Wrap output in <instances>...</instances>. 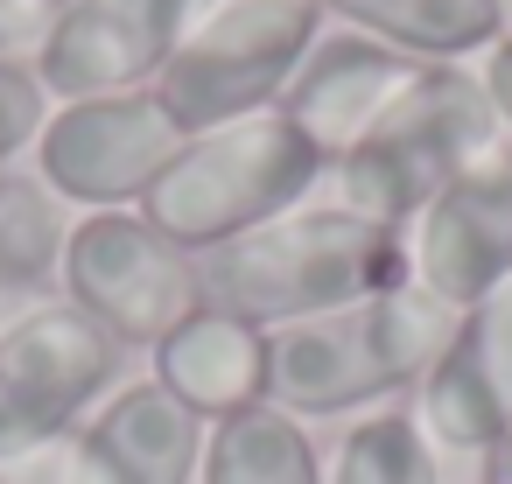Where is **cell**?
Listing matches in <instances>:
<instances>
[{
	"label": "cell",
	"mask_w": 512,
	"mask_h": 484,
	"mask_svg": "<svg viewBox=\"0 0 512 484\" xmlns=\"http://www.w3.org/2000/svg\"><path fill=\"white\" fill-rule=\"evenodd\" d=\"M197 274L211 309H232L260 330H288V323L351 309L365 295L407 288L414 260H407V232L372 225L330 197H309L302 211L204 253Z\"/></svg>",
	"instance_id": "6da1fadb"
},
{
	"label": "cell",
	"mask_w": 512,
	"mask_h": 484,
	"mask_svg": "<svg viewBox=\"0 0 512 484\" xmlns=\"http://www.w3.org/2000/svg\"><path fill=\"white\" fill-rule=\"evenodd\" d=\"M456 309L428 288H386L351 309L267 330V407L295 421H358L407 400L442 358Z\"/></svg>",
	"instance_id": "7a4b0ae2"
},
{
	"label": "cell",
	"mask_w": 512,
	"mask_h": 484,
	"mask_svg": "<svg viewBox=\"0 0 512 484\" xmlns=\"http://www.w3.org/2000/svg\"><path fill=\"white\" fill-rule=\"evenodd\" d=\"M330 162L288 127V113H253V120H232V127H211V134H190L183 155L162 169V183L148 190L141 218L183 246L190 260L302 211L316 190H323Z\"/></svg>",
	"instance_id": "3957f363"
},
{
	"label": "cell",
	"mask_w": 512,
	"mask_h": 484,
	"mask_svg": "<svg viewBox=\"0 0 512 484\" xmlns=\"http://www.w3.org/2000/svg\"><path fill=\"white\" fill-rule=\"evenodd\" d=\"M505 141L484 85L470 64H421V78L400 92V106L323 176L330 204L407 232L477 155Z\"/></svg>",
	"instance_id": "277c9868"
},
{
	"label": "cell",
	"mask_w": 512,
	"mask_h": 484,
	"mask_svg": "<svg viewBox=\"0 0 512 484\" xmlns=\"http://www.w3.org/2000/svg\"><path fill=\"white\" fill-rule=\"evenodd\" d=\"M323 29L330 22L316 15V0H197L155 99L183 134L274 113Z\"/></svg>",
	"instance_id": "5b68a950"
},
{
	"label": "cell",
	"mask_w": 512,
	"mask_h": 484,
	"mask_svg": "<svg viewBox=\"0 0 512 484\" xmlns=\"http://www.w3.org/2000/svg\"><path fill=\"white\" fill-rule=\"evenodd\" d=\"M120 344L64 295L0 323V470L71 442L106 393H120Z\"/></svg>",
	"instance_id": "8992f818"
},
{
	"label": "cell",
	"mask_w": 512,
	"mask_h": 484,
	"mask_svg": "<svg viewBox=\"0 0 512 484\" xmlns=\"http://www.w3.org/2000/svg\"><path fill=\"white\" fill-rule=\"evenodd\" d=\"M64 302L120 351H155L183 316L204 309V274L141 211H85L64 246Z\"/></svg>",
	"instance_id": "52a82bcc"
},
{
	"label": "cell",
	"mask_w": 512,
	"mask_h": 484,
	"mask_svg": "<svg viewBox=\"0 0 512 484\" xmlns=\"http://www.w3.org/2000/svg\"><path fill=\"white\" fill-rule=\"evenodd\" d=\"M183 141L190 134L169 120V106L155 92H127V99L50 106L29 162L78 218L85 211H141L148 190L162 183V169L183 155Z\"/></svg>",
	"instance_id": "ba28073f"
},
{
	"label": "cell",
	"mask_w": 512,
	"mask_h": 484,
	"mask_svg": "<svg viewBox=\"0 0 512 484\" xmlns=\"http://www.w3.org/2000/svg\"><path fill=\"white\" fill-rule=\"evenodd\" d=\"M190 15H197V0H64L29 71L50 92V106L155 92Z\"/></svg>",
	"instance_id": "9c48e42d"
},
{
	"label": "cell",
	"mask_w": 512,
	"mask_h": 484,
	"mask_svg": "<svg viewBox=\"0 0 512 484\" xmlns=\"http://www.w3.org/2000/svg\"><path fill=\"white\" fill-rule=\"evenodd\" d=\"M407 260H414V288H428L456 316L512 281V134L491 155H477L407 225Z\"/></svg>",
	"instance_id": "30bf717a"
},
{
	"label": "cell",
	"mask_w": 512,
	"mask_h": 484,
	"mask_svg": "<svg viewBox=\"0 0 512 484\" xmlns=\"http://www.w3.org/2000/svg\"><path fill=\"white\" fill-rule=\"evenodd\" d=\"M414 421L442 456L470 463H484L512 435V281L456 316L442 358L414 386Z\"/></svg>",
	"instance_id": "8fae6325"
},
{
	"label": "cell",
	"mask_w": 512,
	"mask_h": 484,
	"mask_svg": "<svg viewBox=\"0 0 512 484\" xmlns=\"http://www.w3.org/2000/svg\"><path fill=\"white\" fill-rule=\"evenodd\" d=\"M204 435L211 428L155 379H120V393H106L64 442V484H197Z\"/></svg>",
	"instance_id": "7c38bea8"
},
{
	"label": "cell",
	"mask_w": 512,
	"mask_h": 484,
	"mask_svg": "<svg viewBox=\"0 0 512 484\" xmlns=\"http://www.w3.org/2000/svg\"><path fill=\"white\" fill-rule=\"evenodd\" d=\"M421 78V64L414 57H400V50H386V43H372V36H323L309 57H302V71H295V85L281 92V113H288V127L337 169L393 106H400V92Z\"/></svg>",
	"instance_id": "4fadbf2b"
},
{
	"label": "cell",
	"mask_w": 512,
	"mask_h": 484,
	"mask_svg": "<svg viewBox=\"0 0 512 484\" xmlns=\"http://www.w3.org/2000/svg\"><path fill=\"white\" fill-rule=\"evenodd\" d=\"M148 379L204 428L239 421V414L267 407V330L204 302L148 351Z\"/></svg>",
	"instance_id": "5bb4252c"
},
{
	"label": "cell",
	"mask_w": 512,
	"mask_h": 484,
	"mask_svg": "<svg viewBox=\"0 0 512 484\" xmlns=\"http://www.w3.org/2000/svg\"><path fill=\"white\" fill-rule=\"evenodd\" d=\"M316 15L414 64H477L512 29L505 0H316Z\"/></svg>",
	"instance_id": "9a60e30c"
},
{
	"label": "cell",
	"mask_w": 512,
	"mask_h": 484,
	"mask_svg": "<svg viewBox=\"0 0 512 484\" xmlns=\"http://www.w3.org/2000/svg\"><path fill=\"white\" fill-rule=\"evenodd\" d=\"M71 204L36 169H0V295L57 302L64 295V246H71Z\"/></svg>",
	"instance_id": "2e32d148"
},
{
	"label": "cell",
	"mask_w": 512,
	"mask_h": 484,
	"mask_svg": "<svg viewBox=\"0 0 512 484\" xmlns=\"http://www.w3.org/2000/svg\"><path fill=\"white\" fill-rule=\"evenodd\" d=\"M197 484H323V449H316L309 421H295L281 407H253L204 435Z\"/></svg>",
	"instance_id": "e0dca14e"
},
{
	"label": "cell",
	"mask_w": 512,
	"mask_h": 484,
	"mask_svg": "<svg viewBox=\"0 0 512 484\" xmlns=\"http://www.w3.org/2000/svg\"><path fill=\"white\" fill-rule=\"evenodd\" d=\"M323 484H442V449L414 421V407H379L344 421L323 456Z\"/></svg>",
	"instance_id": "ac0fdd59"
},
{
	"label": "cell",
	"mask_w": 512,
	"mask_h": 484,
	"mask_svg": "<svg viewBox=\"0 0 512 484\" xmlns=\"http://www.w3.org/2000/svg\"><path fill=\"white\" fill-rule=\"evenodd\" d=\"M43 120H50V92L36 85V71L15 64V57H0V169H15L36 148Z\"/></svg>",
	"instance_id": "d6986e66"
},
{
	"label": "cell",
	"mask_w": 512,
	"mask_h": 484,
	"mask_svg": "<svg viewBox=\"0 0 512 484\" xmlns=\"http://www.w3.org/2000/svg\"><path fill=\"white\" fill-rule=\"evenodd\" d=\"M477 85H484V99H491V113H498V127L512 134V29L477 57Z\"/></svg>",
	"instance_id": "ffe728a7"
},
{
	"label": "cell",
	"mask_w": 512,
	"mask_h": 484,
	"mask_svg": "<svg viewBox=\"0 0 512 484\" xmlns=\"http://www.w3.org/2000/svg\"><path fill=\"white\" fill-rule=\"evenodd\" d=\"M484 484H512V435H505V442L484 456Z\"/></svg>",
	"instance_id": "44dd1931"
}]
</instances>
